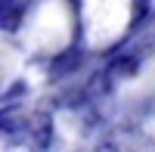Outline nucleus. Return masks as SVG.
<instances>
[{"label": "nucleus", "mask_w": 155, "mask_h": 152, "mask_svg": "<svg viewBox=\"0 0 155 152\" xmlns=\"http://www.w3.org/2000/svg\"><path fill=\"white\" fill-rule=\"evenodd\" d=\"M25 143L34 152H47L53 146V118L47 112H34L28 118V127H25Z\"/></svg>", "instance_id": "f257e3e1"}, {"label": "nucleus", "mask_w": 155, "mask_h": 152, "mask_svg": "<svg viewBox=\"0 0 155 152\" xmlns=\"http://www.w3.org/2000/svg\"><path fill=\"white\" fill-rule=\"evenodd\" d=\"M81 62H84V50H81V47L62 50V53H56L53 59H50V78H65V74H74L78 68H81Z\"/></svg>", "instance_id": "f03ea898"}, {"label": "nucleus", "mask_w": 155, "mask_h": 152, "mask_svg": "<svg viewBox=\"0 0 155 152\" xmlns=\"http://www.w3.org/2000/svg\"><path fill=\"white\" fill-rule=\"evenodd\" d=\"M140 65H143V53H140V50H127V53L115 56L109 62V71L115 74V78H134V74L140 71Z\"/></svg>", "instance_id": "7ed1b4c3"}]
</instances>
